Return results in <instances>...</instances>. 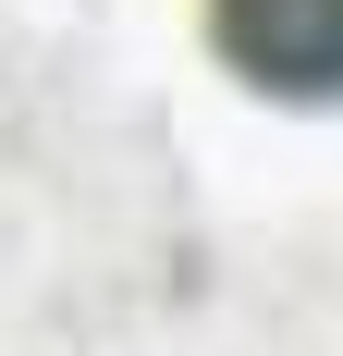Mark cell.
Wrapping results in <instances>:
<instances>
[{"instance_id": "cell-1", "label": "cell", "mask_w": 343, "mask_h": 356, "mask_svg": "<svg viewBox=\"0 0 343 356\" xmlns=\"http://www.w3.org/2000/svg\"><path fill=\"white\" fill-rule=\"evenodd\" d=\"M208 37L258 99H343V0H208Z\"/></svg>"}]
</instances>
